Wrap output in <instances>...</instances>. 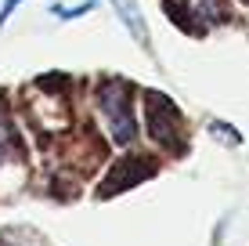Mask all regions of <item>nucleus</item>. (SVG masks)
Returning a JSON list of instances; mask_svg holds the SVG:
<instances>
[{"label":"nucleus","instance_id":"obj_1","mask_svg":"<svg viewBox=\"0 0 249 246\" xmlns=\"http://www.w3.org/2000/svg\"><path fill=\"white\" fill-rule=\"evenodd\" d=\"M98 109L108 123V134H112L116 145H130L137 123H134V95L123 80H105L98 87Z\"/></svg>","mask_w":249,"mask_h":246},{"label":"nucleus","instance_id":"obj_2","mask_svg":"<svg viewBox=\"0 0 249 246\" xmlns=\"http://www.w3.org/2000/svg\"><path fill=\"white\" fill-rule=\"evenodd\" d=\"M144 113H148V131H152V138H156L162 149H181V145H184L181 113H177V109L170 105L162 95H148Z\"/></svg>","mask_w":249,"mask_h":246},{"label":"nucleus","instance_id":"obj_3","mask_svg":"<svg viewBox=\"0 0 249 246\" xmlns=\"http://www.w3.org/2000/svg\"><path fill=\"white\" fill-rule=\"evenodd\" d=\"M108 4L116 7L119 22L130 29V37H134L141 47H148V22H144V15H141V7H137V0H108Z\"/></svg>","mask_w":249,"mask_h":246},{"label":"nucleus","instance_id":"obj_4","mask_svg":"<svg viewBox=\"0 0 249 246\" xmlns=\"http://www.w3.org/2000/svg\"><path fill=\"white\" fill-rule=\"evenodd\" d=\"M94 7H98V0H83V4H76V7L51 4V15H54V19H80V15H90Z\"/></svg>","mask_w":249,"mask_h":246},{"label":"nucleus","instance_id":"obj_5","mask_svg":"<svg viewBox=\"0 0 249 246\" xmlns=\"http://www.w3.org/2000/svg\"><path fill=\"white\" fill-rule=\"evenodd\" d=\"M210 134H213V138H224L228 145H242V134L231 131L228 120H213V123H210Z\"/></svg>","mask_w":249,"mask_h":246},{"label":"nucleus","instance_id":"obj_6","mask_svg":"<svg viewBox=\"0 0 249 246\" xmlns=\"http://www.w3.org/2000/svg\"><path fill=\"white\" fill-rule=\"evenodd\" d=\"M11 145H15V134H11V127H7V120L0 116V163L11 156Z\"/></svg>","mask_w":249,"mask_h":246},{"label":"nucleus","instance_id":"obj_7","mask_svg":"<svg viewBox=\"0 0 249 246\" xmlns=\"http://www.w3.org/2000/svg\"><path fill=\"white\" fill-rule=\"evenodd\" d=\"M18 4H22V0H4V4H0V29L7 25V19L15 15V7H18Z\"/></svg>","mask_w":249,"mask_h":246},{"label":"nucleus","instance_id":"obj_8","mask_svg":"<svg viewBox=\"0 0 249 246\" xmlns=\"http://www.w3.org/2000/svg\"><path fill=\"white\" fill-rule=\"evenodd\" d=\"M246 4H249V0H246Z\"/></svg>","mask_w":249,"mask_h":246}]
</instances>
